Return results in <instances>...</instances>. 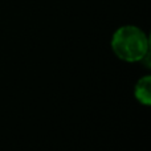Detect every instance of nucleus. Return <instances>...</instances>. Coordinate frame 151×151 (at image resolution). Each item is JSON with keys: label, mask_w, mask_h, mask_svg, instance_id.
Here are the masks:
<instances>
[{"label": "nucleus", "mask_w": 151, "mask_h": 151, "mask_svg": "<svg viewBox=\"0 0 151 151\" xmlns=\"http://www.w3.org/2000/svg\"><path fill=\"white\" fill-rule=\"evenodd\" d=\"M134 97L141 105H151V77L149 74L141 77L134 86Z\"/></svg>", "instance_id": "nucleus-2"}, {"label": "nucleus", "mask_w": 151, "mask_h": 151, "mask_svg": "<svg viewBox=\"0 0 151 151\" xmlns=\"http://www.w3.org/2000/svg\"><path fill=\"white\" fill-rule=\"evenodd\" d=\"M111 49L119 60L125 63H141L150 53L147 35L139 27H119L111 36Z\"/></svg>", "instance_id": "nucleus-1"}]
</instances>
